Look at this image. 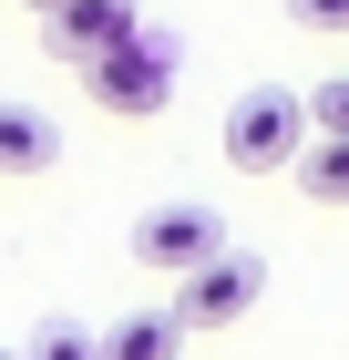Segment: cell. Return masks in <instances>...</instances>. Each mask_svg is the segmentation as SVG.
Masks as SVG:
<instances>
[{"instance_id":"cell-1","label":"cell","mask_w":349,"mask_h":360,"mask_svg":"<svg viewBox=\"0 0 349 360\" xmlns=\"http://www.w3.org/2000/svg\"><path fill=\"white\" fill-rule=\"evenodd\" d=\"M298 144H308V103H298L288 83H257V93H237V103H226V165H246V175H288Z\"/></svg>"},{"instance_id":"cell-2","label":"cell","mask_w":349,"mask_h":360,"mask_svg":"<svg viewBox=\"0 0 349 360\" xmlns=\"http://www.w3.org/2000/svg\"><path fill=\"white\" fill-rule=\"evenodd\" d=\"M82 83H93V103H103V113L144 124V113H164V103H175V41H164V31H134L124 52L82 62Z\"/></svg>"},{"instance_id":"cell-3","label":"cell","mask_w":349,"mask_h":360,"mask_svg":"<svg viewBox=\"0 0 349 360\" xmlns=\"http://www.w3.org/2000/svg\"><path fill=\"white\" fill-rule=\"evenodd\" d=\"M257 299H268V257L257 248H216L206 268L175 278V319H185V330H226V319H246Z\"/></svg>"},{"instance_id":"cell-4","label":"cell","mask_w":349,"mask_h":360,"mask_svg":"<svg viewBox=\"0 0 349 360\" xmlns=\"http://www.w3.org/2000/svg\"><path fill=\"white\" fill-rule=\"evenodd\" d=\"M216 248H226V217H216V206H195V195H185V206H154V217L134 226V257H144L154 278H185V268H206Z\"/></svg>"},{"instance_id":"cell-5","label":"cell","mask_w":349,"mask_h":360,"mask_svg":"<svg viewBox=\"0 0 349 360\" xmlns=\"http://www.w3.org/2000/svg\"><path fill=\"white\" fill-rule=\"evenodd\" d=\"M41 31H52V52L82 72V62L124 52V41L144 31V11H134V0H62V11H41Z\"/></svg>"},{"instance_id":"cell-6","label":"cell","mask_w":349,"mask_h":360,"mask_svg":"<svg viewBox=\"0 0 349 360\" xmlns=\"http://www.w3.org/2000/svg\"><path fill=\"white\" fill-rule=\"evenodd\" d=\"M62 165V124L41 103H0V175H41Z\"/></svg>"},{"instance_id":"cell-7","label":"cell","mask_w":349,"mask_h":360,"mask_svg":"<svg viewBox=\"0 0 349 360\" xmlns=\"http://www.w3.org/2000/svg\"><path fill=\"white\" fill-rule=\"evenodd\" d=\"M175 350H185V319L175 309H134V319H113L93 340V360H175Z\"/></svg>"},{"instance_id":"cell-8","label":"cell","mask_w":349,"mask_h":360,"mask_svg":"<svg viewBox=\"0 0 349 360\" xmlns=\"http://www.w3.org/2000/svg\"><path fill=\"white\" fill-rule=\"evenodd\" d=\"M288 175H298V195H308V206H349V134H308Z\"/></svg>"},{"instance_id":"cell-9","label":"cell","mask_w":349,"mask_h":360,"mask_svg":"<svg viewBox=\"0 0 349 360\" xmlns=\"http://www.w3.org/2000/svg\"><path fill=\"white\" fill-rule=\"evenodd\" d=\"M21 360H93V330H72V319H41V340H31Z\"/></svg>"},{"instance_id":"cell-10","label":"cell","mask_w":349,"mask_h":360,"mask_svg":"<svg viewBox=\"0 0 349 360\" xmlns=\"http://www.w3.org/2000/svg\"><path fill=\"white\" fill-rule=\"evenodd\" d=\"M308 103V134H349V83H319V93H298Z\"/></svg>"},{"instance_id":"cell-11","label":"cell","mask_w":349,"mask_h":360,"mask_svg":"<svg viewBox=\"0 0 349 360\" xmlns=\"http://www.w3.org/2000/svg\"><path fill=\"white\" fill-rule=\"evenodd\" d=\"M298 31H349V0H288Z\"/></svg>"},{"instance_id":"cell-12","label":"cell","mask_w":349,"mask_h":360,"mask_svg":"<svg viewBox=\"0 0 349 360\" xmlns=\"http://www.w3.org/2000/svg\"><path fill=\"white\" fill-rule=\"evenodd\" d=\"M31 11H62V0H31Z\"/></svg>"},{"instance_id":"cell-13","label":"cell","mask_w":349,"mask_h":360,"mask_svg":"<svg viewBox=\"0 0 349 360\" xmlns=\"http://www.w3.org/2000/svg\"><path fill=\"white\" fill-rule=\"evenodd\" d=\"M0 360H21V350H0Z\"/></svg>"}]
</instances>
